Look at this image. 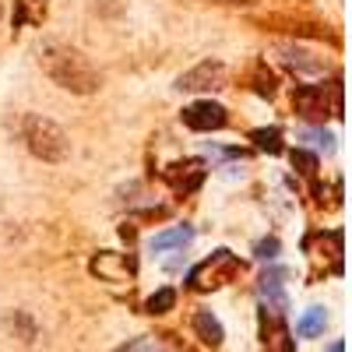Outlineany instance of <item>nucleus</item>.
<instances>
[{
	"label": "nucleus",
	"mask_w": 352,
	"mask_h": 352,
	"mask_svg": "<svg viewBox=\"0 0 352 352\" xmlns=\"http://www.w3.org/2000/svg\"><path fill=\"white\" fill-rule=\"evenodd\" d=\"M39 67L46 71V78L53 85L67 88L74 96H92L102 85V74L92 67V60L67 43H46L39 50Z\"/></svg>",
	"instance_id": "nucleus-1"
},
{
	"label": "nucleus",
	"mask_w": 352,
	"mask_h": 352,
	"mask_svg": "<svg viewBox=\"0 0 352 352\" xmlns=\"http://www.w3.org/2000/svg\"><path fill=\"white\" fill-rule=\"evenodd\" d=\"M21 134H25L28 152H32L36 159H43V162H64L71 155L67 131L56 120H50V116H39V113L25 116V131Z\"/></svg>",
	"instance_id": "nucleus-2"
},
{
	"label": "nucleus",
	"mask_w": 352,
	"mask_h": 352,
	"mask_svg": "<svg viewBox=\"0 0 352 352\" xmlns=\"http://www.w3.org/2000/svg\"><path fill=\"white\" fill-rule=\"evenodd\" d=\"M236 272H240V261L232 257L229 250H215L208 261H201L197 268L190 272V289H197V292L219 289V285H226L229 278H236Z\"/></svg>",
	"instance_id": "nucleus-3"
},
{
	"label": "nucleus",
	"mask_w": 352,
	"mask_h": 352,
	"mask_svg": "<svg viewBox=\"0 0 352 352\" xmlns=\"http://www.w3.org/2000/svg\"><path fill=\"white\" fill-rule=\"evenodd\" d=\"M226 64L222 60H204L197 67H190L187 74H180V81H176V88L180 92H215V88H226Z\"/></svg>",
	"instance_id": "nucleus-4"
},
{
	"label": "nucleus",
	"mask_w": 352,
	"mask_h": 352,
	"mask_svg": "<svg viewBox=\"0 0 352 352\" xmlns=\"http://www.w3.org/2000/svg\"><path fill=\"white\" fill-rule=\"evenodd\" d=\"M180 120H184L190 131H219V127H226L229 116H226V109H222L219 102H212V99H201V102L184 106Z\"/></svg>",
	"instance_id": "nucleus-5"
},
{
	"label": "nucleus",
	"mask_w": 352,
	"mask_h": 352,
	"mask_svg": "<svg viewBox=\"0 0 352 352\" xmlns=\"http://www.w3.org/2000/svg\"><path fill=\"white\" fill-rule=\"evenodd\" d=\"M292 106H296V113L307 116V120H324L331 113L328 88L324 85H303V88H296V96H292Z\"/></svg>",
	"instance_id": "nucleus-6"
},
{
	"label": "nucleus",
	"mask_w": 352,
	"mask_h": 352,
	"mask_svg": "<svg viewBox=\"0 0 352 352\" xmlns=\"http://www.w3.org/2000/svg\"><path fill=\"white\" fill-rule=\"evenodd\" d=\"M166 180L173 184V190H194L201 180H204V162H197V159H190V162H176V166H169L166 169Z\"/></svg>",
	"instance_id": "nucleus-7"
},
{
	"label": "nucleus",
	"mask_w": 352,
	"mask_h": 352,
	"mask_svg": "<svg viewBox=\"0 0 352 352\" xmlns=\"http://www.w3.org/2000/svg\"><path fill=\"white\" fill-rule=\"evenodd\" d=\"M194 331H197V338H201L204 345H212V349H219L222 338H226L219 317H212L208 310H197V314H194Z\"/></svg>",
	"instance_id": "nucleus-8"
},
{
	"label": "nucleus",
	"mask_w": 352,
	"mask_h": 352,
	"mask_svg": "<svg viewBox=\"0 0 352 352\" xmlns=\"http://www.w3.org/2000/svg\"><path fill=\"white\" fill-rule=\"evenodd\" d=\"M324 324H328V314H324V307H310V310L300 317L296 335H300V338H317V335H324Z\"/></svg>",
	"instance_id": "nucleus-9"
},
{
	"label": "nucleus",
	"mask_w": 352,
	"mask_h": 352,
	"mask_svg": "<svg viewBox=\"0 0 352 352\" xmlns=\"http://www.w3.org/2000/svg\"><path fill=\"white\" fill-rule=\"evenodd\" d=\"M194 232L187 226L180 229H169V232H159V236H152V250H173V247H187Z\"/></svg>",
	"instance_id": "nucleus-10"
},
{
	"label": "nucleus",
	"mask_w": 352,
	"mask_h": 352,
	"mask_svg": "<svg viewBox=\"0 0 352 352\" xmlns=\"http://www.w3.org/2000/svg\"><path fill=\"white\" fill-rule=\"evenodd\" d=\"M264 345H268V352H296V338L289 335V328L282 320H275L272 335H264Z\"/></svg>",
	"instance_id": "nucleus-11"
},
{
	"label": "nucleus",
	"mask_w": 352,
	"mask_h": 352,
	"mask_svg": "<svg viewBox=\"0 0 352 352\" xmlns=\"http://www.w3.org/2000/svg\"><path fill=\"white\" fill-rule=\"evenodd\" d=\"M282 278H285V272H264V278H261V296H268L275 307H285V296H282Z\"/></svg>",
	"instance_id": "nucleus-12"
},
{
	"label": "nucleus",
	"mask_w": 352,
	"mask_h": 352,
	"mask_svg": "<svg viewBox=\"0 0 352 352\" xmlns=\"http://www.w3.org/2000/svg\"><path fill=\"white\" fill-rule=\"evenodd\" d=\"M92 272L106 275V278H120V275H131L134 272V264L124 261V264H113V254H99V261L92 264Z\"/></svg>",
	"instance_id": "nucleus-13"
},
{
	"label": "nucleus",
	"mask_w": 352,
	"mask_h": 352,
	"mask_svg": "<svg viewBox=\"0 0 352 352\" xmlns=\"http://www.w3.org/2000/svg\"><path fill=\"white\" fill-rule=\"evenodd\" d=\"M250 138L257 141V148H264V152H272V155L282 152V131H275V127L272 131H254Z\"/></svg>",
	"instance_id": "nucleus-14"
},
{
	"label": "nucleus",
	"mask_w": 352,
	"mask_h": 352,
	"mask_svg": "<svg viewBox=\"0 0 352 352\" xmlns=\"http://www.w3.org/2000/svg\"><path fill=\"white\" fill-rule=\"evenodd\" d=\"M173 303H176V292L173 289H159L155 296H148L144 310H148V314H166V310H173Z\"/></svg>",
	"instance_id": "nucleus-15"
},
{
	"label": "nucleus",
	"mask_w": 352,
	"mask_h": 352,
	"mask_svg": "<svg viewBox=\"0 0 352 352\" xmlns=\"http://www.w3.org/2000/svg\"><path fill=\"white\" fill-rule=\"evenodd\" d=\"M292 166H296L303 176H314V173H317V155H310V152L296 148V152H292Z\"/></svg>",
	"instance_id": "nucleus-16"
},
{
	"label": "nucleus",
	"mask_w": 352,
	"mask_h": 352,
	"mask_svg": "<svg viewBox=\"0 0 352 352\" xmlns=\"http://www.w3.org/2000/svg\"><path fill=\"white\" fill-rule=\"evenodd\" d=\"M257 92H261V96H275V78L264 74V71H257Z\"/></svg>",
	"instance_id": "nucleus-17"
},
{
	"label": "nucleus",
	"mask_w": 352,
	"mask_h": 352,
	"mask_svg": "<svg viewBox=\"0 0 352 352\" xmlns=\"http://www.w3.org/2000/svg\"><path fill=\"white\" fill-rule=\"evenodd\" d=\"M278 254V240H264V243H257V257H275Z\"/></svg>",
	"instance_id": "nucleus-18"
},
{
	"label": "nucleus",
	"mask_w": 352,
	"mask_h": 352,
	"mask_svg": "<svg viewBox=\"0 0 352 352\" xmlns=\"http://www.w3.org/2000/svg\"><path fill=\"white\" fill-rule=\"evenodd\" d=\"M124 352H166V349H159L155 342H148V338H144V342H134V345H127Z\"/></svg>",
	"instance_id": "nucleus-19"
},
{
	"label": "nucleus",
	"mask_w": 352,
	"mask_h": 352,
	"mask_svg": "<svg viewBox=\"0 0 352 352\" xmlns=\"http://www.w3.org/2000/svg\"><path fill=\"white\" fill-rule=\"evenodd\" d=\"M219 4H232V8L243 4V8H250V4H261V0H219Z\"/></svg>",
	"instance_id": "nucleus-20"
},
{
	"label": "nucleus",
	"mask_w": 352,
	"mask_h": 352,
	"mask_svg": "<svg viewBox=\"0 0 352 352\" xmlns=\"http://www.w3.org/2000/svg\"><path fill=\"white\" fill-rule=\"evenodd\" d=\"M328 352H345V342H331V345H328Z\"/></svg>",
	"instance_id": "nucleus-21"
},
{
	"label": "nucleus",
	"mask_w": 352,
	"mask_h": 352,
	"mask_svg": "<svg viewBox=\"0 0 352 352\" xmlns=\"http://www.w3.org/2000/svg\"><path fill=\"white\" fill-rule=\"evenodd\" d=\"M0 14H4V8H0Z\"/></svg>",
	"instance_id": "nucleus-22"
}]
</instances>
